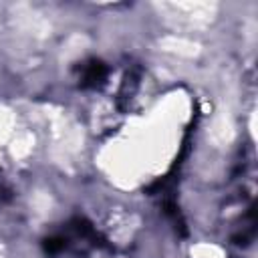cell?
I'll use <instances>...</instances> for the list:
<instances>
[{"label": "cell", "instance_id": "cell-1", "mask_svg": "<svg viewBox=\"0 0 258 258\" xmlns=\"http://www.w3.org/2000/svg\"><path fill=\"white\" fill-rule=\"evenodd\" d=\"M107 64L99 58H91L83 64V73H81V87L83 89H99L105 85L107 79Z\"/></svg>", "mask_w": 258, "mask_h": 258}, {"label": "cell", "instance_id": "cell-2", "mask_svg": "<svg viewBox=\"0 0 258 258\" xmlns=\"http://www.w3.org/2000/svg\"><path fill=\"white\" fill-rule=\"evenodd\" d=\"M64 246H67V238L62 236H48L42 240V248L48 254H58L60 250H64Z\"/></svg>", "mask_w": 258, "mask_h": 258}]
</instances>
